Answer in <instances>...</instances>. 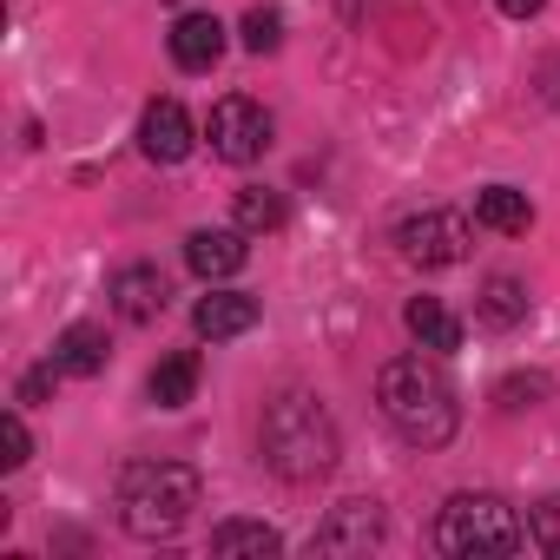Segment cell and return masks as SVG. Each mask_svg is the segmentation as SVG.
Wrapping results in <instances>:
<instances>
[{
  "label": "cell",
  "instance_id": "obj_1",
  "mask_svg": "<svg viewBox=\"0 0 560 560\" xmlns=\"http://www.w3.org/2000/svg\"><path fill=\"white\" fill-rule=\"evenodd\" d=\"M376 402H383L389 429H396L402 442H416V448H442V442L455 435V422H462L455 383H448V370H442L435 350H429V357L409 350V357L383 363V376H376Z\"/></svg>",
  "mask_w": 560,
  "mask_h": 560
},
{
  "label": "cell",
  "instance_id": "obj_2",
  "mask_svg": "<svg viewBox=\"0 0 560 560\" xmlns=\"http://www.w3.org/2000/svg\"><path fill=\"white\" fill-rule=\"evenodd\" d=\"M257 448L264 462L284 475V481H317L337 468V422L330 409L311 396V389H284L270 409H264V429H257Z\"/></svg>",
  "mask_w": 560,
  "mask_h": 560
},
{
  "label": "cell",
  "instance_id": "obj_3",
  "mask_svg": "<svg viewBox=\"0 0 560 560\" xmlns=\"http://www.w3.org/2000/svg\"><path fill=\"white\" fill-rule=\"evenodd\" d=\"M198 475L185 462H126L119 468V527L139 540H165L191 521Z\"/></svg>",
  "mask_w": 560,
  "mask_h": 560
},
{
  "label": "cell",
  "instance_id": "obj_4",
  "mask_svg": "<svg viewBox=\"0 0 560 560\" xmlns=\"http://www.w3.org/2000/svg\"><path fill=\"white\" fill-rule=\"evenodd\" d=\"M435 547L455 553V560H468V553H521L527 527L501 494H455L442 508V521H435Z\"/></svg>",
  "mask_w": 560,
  "mask_h": 560
},
{
  "label": "cell",
  "instance_id": "obj_5",
  "mask_svg": "<svg viewBox=\"0 0 560 560\" xmlns=\"http://www.w3.org/2000/svg\"><path fill=\"white\" fill-rule=\"evenodd\" d=\"M396 244H402V257L409 264H422V270H448V264H462L468 257V218L462 211H448V205H429V211H416V218H402L396 224Z\"/></svg>",
  "mask_w": 560,
  "mask_h": 560
},
{
  "label": "cell",
  "instance_id": "obj_6",
  "mask_svg": "<svg viewBox=\"0 0 560 560\" xmlns=\"http://www.w3.org/2000/svg\"><path fill=\"white\" fill-rule=\"evenodd\" d=\"M264 145H270V113L257 100L231 93L211 106V152L224 165H250V159H264Z\"/></svg>",
  "mask_w": 560,
  "mask_h": 560
},
{
  "label": "cell",
  "instance_id": "obj_7",
  "mask_svg": "<svg viewBox=\"0 0 560 560\" xmlns=\"http://www.w3.org/2000/svg\"><path fill=\"white\" fill-rule=\"evenodd\" d=\"M165 47H172L178 73H211L224 60V21L218 14H178L172 34H165Z\"/></svg>",
  "mask_w": 560,
  "mask_h": 560
},
{
  "label": "cell",
  "instance_id": "obj_8",
  "mask_svg": "<svg viewBox=\"0 0 560 560\" xmlns=\"http://www.w3.org/2000/svg\"><path fill=\"white\" fill-rule=\"evenodd\" d=\"M139 152H145L152 165H178V159L191 152V113H185L178 100H152L145 119H139Z\"/></svg>",
  "mask_w": 560,
  "mask_h": 560
},
{
  "label": "cell",
  "instance_id": "obj_9",
  "mask_svg": "<svg viewBox=\"0 0 560 560\" xmlns=\"http://www.w3.org/2000/svg\"><path fill=\"white\" fill-rule=\"evenodd\" d=\"M244 257H250V244H244L237 224H218V231H191V237H185V264H191V277H205V284L237 277Z\"/></svg>",
  "mask_w": 560,
  "mask_h": 560
},
{
  "label": "cell",
  "instance_id": "obj_10",
  "mask_svg": "<svg viewBox=\"0 0 560 560\" xmlns=\"http://www.w3.org/2000/svg\"><path fill=\"white\" fill-rule=\"evenodd\" d=\"M257 317H264V304H257V298H244V291H211V298H198L191 330H198L205 343H231V337L257 330Z\"/></svg>",
  "mask_w": 560,
  "mask_h": 560
},
{
  "label": "cell",
  "instance_id": "obj_11",
  "mask_svg": "<svg viewBox=\"0 0 560 560\" xmlns=\"http://www.w3.org/2000/svg\"><path fill=\"white\" fill-rule=\"evenodd\" d=\"M165 270L159 264H126V270H113V311L126 317V324H152L159 311H165Z\"/></svg>",
  "mask_w": 560,
  "mask_h": 560
},
{
  "label": "cell",
  "instance_id": "obj_12",
  "mask_svg": "<svg viewBox=\"0 0 560 560\" xmlns=\"http://www.w3.org/2000/svg\"><path fill=\"white\" fill-rule=\"evenodd\" d=\"M376 540H383L376 501H343V508L330 514V527H317V547H324V553H370Z\"/></svg>",
  "mask_w": 560,
  "mask_h": 560
},
{
  "label": "cell",
  "instance_id": "obj_13",
  "mask_svg": "<svg viewBox=\"0 0 560 560\" xmlns=\"http://www.w3.org/2000/svg\"><path fill=\"white\" fill-rule=\"evenodd\" d=\"M402 324H409V337H416L422 350H435V357H455V350H462V317H455L442 298H409Z\"/></svg>",
  "mask_w": 560,
  "mask_h": 560
},
{
  "label": "cell",
  "instance_id": "obj_14",
  "mask_svg": "<svg viewBox=\"0 0 560 560\" xmlns=\"http://www.w3.org/2000/svg\"><path fill=\"white\" fill-rule=\"evenodd\" d=\"M106 357H113V343H106V330H100V324H67V330H60V343H54V363H60L67 376H100V370H106Z\"/></svg>",
  "mask_w": 560,
  "mask_h": 560
},
{
  "label": "cell",
  "instance_id": "obj_15",
  "mask_svg": "<svg viewBox=\"0 0 560 560\" xmlns=\"http://www.w3.org/2000/svg\"><path fill=\"white\" fill-rule=\"evenodd\" d=\"M475 224H488V231H501V237H521V231L534 224V205H527V191H514V185H488V191L475 198Z\"/></svg>",
  "mask_w": 560,
  "mask_h": 560
},
{
  "label": "cell",
  "instance_id": "obj_16",
  "mask_svg": "<svg viewBox=\"0 0 560 560\" xmlns=\"http://www.w3.org/2000/svg\"><path fill=\"white\" fill-rule=\"evenodd\" d=\"M284 191H270V185H250V191H237V205H231V224L244 231V237H264V231H284Z\"/></svg>",
  "mask_w": 560,
  "mask_h": 560
},
{
  "label": "cell",
  "instance_id": "obj_17",
  "mask_svg": "<svg viewBox=\"0 0 560 560\" xmlns=\"http://www.w3.org/2000/svg\"><path fill=\"white\" fill-rule=\"evenodd\" d=\"M211 553H257V560H270V553H284V534L264 527V521H218L211 527Z\"/></svg>",
  "mask_w": 560,
  "mask_h": 560
},
{
  "label": "cell",
  "instance_id": "obj_18",
  "mask_svg": "<svg viewBox=\"0 0 560 560\" xmlns=\"http://www.w3.org/2000/svg\"><path fill=\"white\" fill-rule=\"evenodd\" d=\"M145 389H152V402H159V409H185V402L198 396V357H191V350L165 357V363L152 370V383H145Z\"/></svg>",
  "mask_w": 560,
  "mask_h": 560
},
{
  "label": "cell",
  "instance_id": "obj_19",
  "mask_svg": "<svg viewBox=\"0 0 560 560\" xmlns=\"http://www.w3.org/2000/svg\"><path fill=\"white\" fill-rule=\"evenodd\" d=\"M527 317V291L514 284V277H488L481 284V324L488 330H514Z\"/></svg>",
  "mask_w": 560,
  "mask_h": 560
},
{
  "label": "cell",
  "instance_id": "obj_20",
  "mask_svg": "<svg viewBox=\"0 0 560 560\" xmlns=\"http://www.w3.org/2000/svg\"><path fill=\"white\" fill-rule=\"evenodd\" d=\"M237 34H244V54H277V47H284V14H277V8H250Z\"/></svg>",
  "mask_w": 560,
  "mask_h": 560
},
{
  "label": "cell",
  "instance_id": "obj_21",
  "mask_svg": "<svg viewBox=\"0 0 560 560\" xmlns=\"http://www.w3.org/2000/svg\"><path fill=\"white\" fill-rule=\"evenodd\" d=\"M527 527H534V547L560 560V494H547V501L534 508V521H527Z\"/></svg>",
  "mask_w": 560,
  "mask_h": 560
},
{
  "label": "cell",
  "instance_id": "obj_22",
  "mask_svg": "<svg viewBox=\"0 0 560 560\" xmlns=\"http://www.w3.org/2000/svg\"><path fill=\"white\" fill-rule=\"evenodd\" d=\"M27 455H34L27 422H21V416H8V422H0V468H27Z\"/></svg>",
  "mask_w": 560,
  "mask_h": 560
},
{
  "label": "cell",
  "instance_id": "obj_23",
  "mask_svg": "<svg viewBox=\"0 0 560 560\" xmlns=\"http://www.w3.org/2000/svg\"><path fill=\"white\" fill-rule=\"evenodd\" d=\"M60 376H67V370H60V363H40V370H27V376H21V402H47V396H54V383H60Z\"/></svg>",
  "mask_w": 560,
  "mask_h": 560
},
{
  "label": "cell",
  "instance_id": "obj_24",
  "mask_svg": "<svg viewBox=\"0 0 560 560\" xmlns=\"http://www.w3.org/2000/svg\"><path fill=\"white\" fill-rule=\"evenodd\" d=\"M521 396H527V402L547 396V376H508V383H501V402H508V409H521Z\"/></svg>",
  "mask_w": 560,
  "mask_h": 560
},
{
  "label": "cell",
  "instance_id": "obj_25",
  "mask_svg": "<svg viewBox=\"0 0 560 560\" xmlns=\"http://www.w3.org/2000/svg\"><path fill=\"white\" fill-rule=\"evenodd\" d=\"M494 8H501L508 21H527V14H540V8H547V0H494Z\"/></svg>",
  "mask_w": 560,
  "mask_h": 560
}]
</instances>
